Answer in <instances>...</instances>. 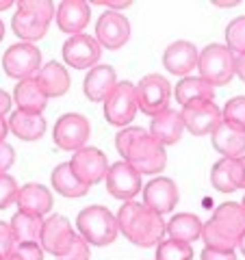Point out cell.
Here are the masks:
<instances>
[{
	"instance_id": "obj_39",
	"label": "cell",
	"mask_w": 245,
	"mask_h": 260,
	"mask_svg": "<svg viewBox=\"0 0 245 260\" xmlns=\"http://www.w3.org/2000/svg\"><path fill=\"white\" fill-rule=\"evenodd\" d=\"M13 247H15V237H13L11 225L0 221V260L9 256L13 251Z\"/></svg>"
},
{
	"instance_id": "obj_6",
	"label": "cell",
	"mask_w": 245,
	"mask_h": 260,
	"mask_svg": "<svg viewBox=\"0 0 245 260\" xmlns=\"http://www.w3.org/2000/svg\"><path fill=\"white\" fill-rule=\"evenodd\" d=\"M135 95H137V107L143 115H159L165 109H169L171 100V85L167 78L161 74H148L143 76L135 85Z\"/></svg>"
},
{
	"instance_id": "obj_43",
	"label": "cell",
	"mask_w": 245,
	"mask_h": 260,
	"mask_svg": "<svg viewBox=\"0 0 245 260\" xmlns=\"http://www.w3.org/2000/svg\"><path fill=\"white\" fill-rule=\"evenodd\" d=\"M234 74L245 83V54H236L234 56Z\"/></svg>"
},
{
	"instance_id": "obj_51",
	"label": "cell",
	"mask_w": 245,
	"mask_h": 260,
	"mask_svg": "<svg viewBox=\"0 0 245 260\" xmlns=\"http://www.w3.org/2000/svg\"><path fill=\"white\" fill-rule=\"evenodd\" d=\"M3 260H20V258H18V256H15V254H13V251H11V254H9V256H7V258H3Z\"/></svg>"
},
{
	"instance_id": "obj_21",
	"label": "cell",
	"mask_w": 245,
	"mask_h": 260,
	"mask_svg": "<svg viewBox=\"0 0 245 260\" xmlns=\"http://www.w3.org/2000/svg\"><path fill=\"white\" fill-rule=\"evenodd\" d=\"M35 80L46 98H61L68 93L72 87L70 72L65 70V65L59 61H48L46 65H42V70L37 72Z\"/></svg>"
},
{
	"instance_id": "obj_34",
	"label": "cell",
	"mask_w": 245,
	"mask_h": 260,
	"mask_svg": "<svg viewBox=\"0 0 245 260\" xmlns=\"http://www.w3.org/2000/svg\"><path fill=\"white\" fill-rule=\"evenodd\" d=\"M222 119L236 128H241L245 133V95H236L226 102V107L222 111Z\"/></svg>"
},
{
	"instance_id": "obj_32",
	"label": "cell",
	"mask_w": 245,
	"mask_h": 260,
	"mask_svg": "<svg viewBox=\"0 0 245 260\" xmlns=\"http://www.w3.org/2000/svg\"><path fill=\"white\" fill-rule=\"evenodd\" d=\"M154 254H157V260H193V249L189 243L174 239H163Z\"/></svg>"
},
{
	"instance_id": "obj_52",
	"label": "cell",
	"mask_w": 245,
	"mask_h": 260,
	"mask_svg": "<svg viewBox=\"0 0 245 260\" xmlns=\"http://www.w3.org/2000/svg\"><path fill=\"white\" fill-rule=\"evenodd\" d=\"M241 206H243V210H245V195H243V202H241Z\"/></svg>"
},
{
	"instance_id": "obj_26",
	"label": "cell",
	"mask_w": 245,
	"mask_h": 260,
	"mask_svg": "<svg viewBox=\"0 0 245 260\" xmlns=\"http://www.w3.org/2000/svg\"><path fill=\"white\" fill-rule=\"evenodd\" d=\"M202 219L193 213H178L165 223V234L174 241L191 243L202 239Z\"/></svg>"
},
{
	"instance_id": "obj_5",
	"label": "cell",
	"mask_w": 245,
	"mask_h": 260,
	"mask_svg": "<svg viewBox=\"0 0 245 260\" xmlns=\"http://www.w3.org/2000/svg\"><path fill=\"white\" fill-rule=\"evenodd\" d=\"M200 78L206 80L210 87L228 85L234 76V54L228 50L226 44H208L198 56Z\"/></svg>"
},
{
	"instance_id": "obj_33",
	"label": "cell",
	"mask_w": 245,
	"mask_h": 260,
	"mask_svg": "<svg viewBox=\"0 0 245 260\" xmlns=\"http://www.w3.org/2000/svg\"><path fill=\"white\" fill-rule=\"evenodd\" d=\"M226 48L234 56L236 54H245V15L234 18L226 26Z\"/></svg>"
},
{
	"instance_id": "obj_38",
	"label": "cell",
	"mask_w": 245,
	"mask_h": 260,
	"mask_svg": "<svg viewBox=\"0 0 245 260\" xmlns=\"http://www.w3.org/2000/svg\"><path fill=\"white\" fill-rule=\"evenodd\" d=\"M13 254L20 260H44V249L39 243H15Z\"/></svg>"
},
{
	"instance_id": "obj_25",
	"label": "cell",
	"mask_w": 245,
	"mask_h": 260,
	"mask_svg": "<svg viewBox=\"0 0 245 260\" xmlns=\"http://www.w3.org/2000/svg\"><path fill=\"white\" fill-rule=\"evenodd\" d=\"M9 133H13L20 141H37L46 135V117L39 113L15 111L9 117Z\"/></svg>"
},
{
	"instance_id": "obj_20",
	"label": "cell",
	"mask_w": 245,
	"mask_h": 260,
	"mask_svg": "<svg viewBox=\"0 0 245 260\" xmlns=\"http://www.w3.org/2000/svg\"><path fill=\"white\" fill-rule=\"evenodd\" d=\"M15 204H18V210H22V213L44 217L52 210L54 200H52V191L48 189V186L39 184V182H28V184L20 186Z\"/></svg>"
},
{
	"instance_id": "obj_15",
	"label": "cell",
	"mask_w": 245,
	"mask_h": 260,
	"mask_svg": "<svg viewBox=\"0 0 245 260\" xmlns=\"http://www.w3.org/2000/svg\"><path fill=\"white\" fill-rule=\"evenodd\" d=\"M63 61L74 70H91L98 65L102 56V48L96 42V37H89L85 32L80 35L70 37L68 42L63 44Z\"/></svg>"
},
{
	"instance_id": "obj_1",
	"label": "cell",
	"mask_w": 245,
	"mask_h": 260,
	"mask_svg": "<svg viewBox=\"0 0 245 260\" xmlns=\"http://www.w3.org/2000/svg\"><path fill=\"white\" fill-rule=\"evenodd\" d=\"M115 150L124 162L135 167L141 176L161 174L167 165L165 148L154 139L148 130L139 126H126L115 135Z\"/></svg>"
},
{
	"instance_id": "obj_30",
	"label": "cell",
	"mask_w": 245,
	"mask_h": 260,
	"mask_svg": "<svg viewBox=\"0 0 245 260\" xmlns=\"http://www.w3.org/2000/svg\"><path fill=\"white\" fill-rule=\"evenodd\" d=\"M48 26H50V24L37 20L35 15L28 13L26 9H22V7H18V11H15L13 20H11L13 32L22 39L24 44H35V42H39L42 37H46Z\"/></svg>"
},
{
	"instance_id": "obj_27",
	"label": "cell",
	"mask_w": 245,
	"mask_h": 260,
	"mask_svg": "<svg viewBox=\"0 0 245 260\" xmlns=\"http://www.w3.org/2000/svg\"><path fill=\"white\" fill-rule=\"evenodd\" d=\"M13 100H15V104H18V111L39 113V115H42L44 109L48 107V98L44 95L42 89H39L35 76L26 78V80H20V83H15Z\"/></svg>"
},
{
	"instance_id": "obj_13",
	"label": "cell",
	"mask_w": 245,
	"mask_h": 260,
	"mask_svg": "<svg viewBox=\"0 0 245 260\" xmlns=\"http://www.w3.org/2000/svg\"><path fill=\"white\" fill-rule=\"evenodd\" d=\"M130 39V22L119 11H104L96 22V42L107 50H119Z\"/></svg>"
},
{
	"instance_id": "obj_7",
	"label": "cell",
	"mask_w": 245,
	"mask_h": 260,
	"mask_svg": "<svg viewBox=\"0 0 245 260\" xmlns=\"http://www.w3.org/2000/svg\"><path fill=\"white\" fill-rule=\"evenodd\" d=\"M3 70L9 78L26 80L42 70V50L35 44H13L3 54Z\"/></svg>"
},
{
	"instance_id": "obj_3",
	"label": "cell",
	"mask_w": 245,
	"mask_h": 260,
	"mask_svg": "<svg viewBox=\"0 0 245 260\" xmlns=\"http://www.w3.org/2000/svg\"><path fill=\"white\" fill-rule=\"evenodd\" d=\"M245 230V210L236 202H224L215 208L213 217L202 225V241L210 249L234 251Z\"/></svg>"
},
{
	"instance_id": "obj_24",
	"label": "cell",
	"mask_w": 245,
	"mask_h": 260,
	"mask_svg": "<svg viewBox=\"0 0 245 260\" xmlns=\"http://www.w3.org/2000/svg\"><path fill=\"white\" fill-rule=\"evenodd\" d=\"M210 184L219 193H234L243 184V169L239 158H219L210 169Z\"/></svg>"
},
{
	"instance_id": "obj_45",
	"label": "cell",
	"mask_w": 245,
	"mask_h": 260,
	"mask_svg": "<svg viewBox=\"0 0 245 260\" xmlns=\"http://www.w3.org/2000/svg\"><path fill=\"white\" fill-rule=\"evenodd\" d=\"M7 135H9V124H7V119H0V143L7 139Z\"/></svg>"
},
{
	"instance_id": "obj_18",
	"label": "cell",
	"mask_w": 245,
	"mask_h": 260,
	"mask_svg": "<svg viewBox=\"0 0 245 260\" xmlns=\"http://www.w3.org/2000/svg\"><path fill=\"white\" fill-rule=\"evenodd\" d=\"M198 48L195 44L187 42V39H178V42L169 44L163 52V65L169 74L174 76H189L193 68H198Z\"/></svg>"
},
{
	"instance_id": "obj_42",
	"label": "cell",
	"mask_w": 245,
	"mask_h": 260,
	"mask_svg": "<svg viewBox=\"0 0 245 260\" xmlns=\"http://www.w3.org/2000/svg\"><path fill=\"white\" fill-rule=\"evenodd\" d=\"M9 109H11V95L5 89H0V119H5V113H9Z\"/></svg>"
},
{
	"instance_id": "obj_10",
	"label": "cell",
	"mask_w": 245,
	"mask_h": 260,
	"mask_svg": "<svg viewBox=\"0 0 245 260\" xmlns=\"http://www.w3.org/2000/svg\"><path fill=\"white\" fill-rule=\"evenodd\" d=\"M72 165V172L76 174V178L83 184L91 186V184H98L107 178V172H109V158L100 148H80L78 152H74V156L70 160Z\"/></svg>"
},
{
	"instance_id": "obj_31",
	"label": "cell",
	"mask_w": 245,
	"mask_h": 260,
	"mask_svg": "<svg viewBox=\"0 0 245 260\" xmlns=\"http://www.w3.org/2000/svg\"><path fill=\"white\" fill-rule=\"evenodd\" d=\"M9 225L13 230L15 243H39V234H42V228H44V217L18 210L11 217Z\"/></svg>"
},
{
	"instance_id": "obj_46",
	"label": "cell",
	"mask_w": 245,
	"mask_h": 260,
	"mask_svg": "<svg viewBox=\"0 0 245 260\" xmlns=\"http://www.w3.org/2000/svg\"><path fill=\"white\" fill-rule=\"evenodd\" d=\"M236 249L241 251V254L245 256V230H243V234H241V239H239V243H236Z\"/></svg>"
},
{
	"instance_id": "obj_19",
	"label": "cell",
	"mask_w": 245,
	"mask_h": 260,
	"mask_svg": "<svg viewBox=\"0 0 245 260\" xmlns=\"http://www.w3.org/2000/svg\"><path fill=\"white\" fill-rule=\"evenodd\" d=\"M117 85V74L113 65H100L91 68L87 72V76L83 80V91L87 95V100L91 102H104L111 95V91Z\"/></svg>"
},
{
	"instance_id": "obj_36",
	"label": "cell",
	"mask_w": 245,
	"mask_h": 260,
	"mask_svg": "<svg viewBox=\"0 0 245 260\" xmlns=\"http://www.w3.org/2000/svg\"><path fill=\"white\" fill-rule=\"evenodd\" d=\"M18 191L20 189H18L15 178H11L9 174H0V210H5L11 204H15Z\"/></svg>"
},
{
	"instance_id": "obj_16",
	"label": "cell",
	"mask_w": 245,
	"mask_h": 260,
	"mask_svg": "<svg viewBox=\"0 0 245 260\" xmlns=\"http://www.w3.org/2000/svg\"><path fill=\"white\" fill-rule=\"evenodd\" d=\"M178 200H180V191H178V186L171 178L157 176L143 186V204L161 217L171 213L176 208Z\"/></svg>"
},
{
	"instance_id": "obj_47",
	"label": "cell",
	"mask_w": 245,
	"mask_h": 260,
	"mask_svg": "<svg viewBox=\"0 0 245 260\" xmlns=\"http://www.w3.org/2000/svg\"><path fill=\"white\" fill-rule=\"evenodd\" d=\"M239 162H241V169H243V184H241V189H245V156H241Z\"/></svg>"
},
{
	"instance_id": "obj_49",
	"label": "cell",
	"mask_w": 245,
	"mask_h": 260,
	"mask_svg": "<svg viewBox=\"0 0 245 260\" xmlns=\"http://www.w3.org/2000/svg\"><path fill=\"white\" fill-rule=\"evenodd\" d=\"M217 7H236V5H239V3H236V0H234V3H215Z\"/></svg>"
},
{
	"instance_id": "obj_17",
	"label": "cell",
	"mask_w": 245,
	"mask_h": 260,
	"mask_svg": "<svg viewBox=\"0 0 245 260\" xmlns=\"http://www.w3.org/2000/svg\"><path fill=\"white\" fill-rule=\"evenodd\" d=\"M56 26L63 32H68L70 37L80 35L89 20H91V5L85 3V0H63V3L56 7Z\"/></svg>"
},
{
	"instance_id": "obj_29",
	"label": "cell",
	"mask_w": 245,
	"mask_h": 260,
	"mask_svg": "<svg viewBox=\"0 0 245 260\" xmlns=\"http://www.w3.org/2000/svg\"><path fill=\"white\" fill-rule=\"evenodd\" d=\"M174 95L180 107H187V104H191V102L213 100L215 89L210 87L206 80H202L200 76H185V78H180V83L176 85Z\"/></svg>"
},
{
	"instance_id": "obj_11",
	"label": "cell",
	"mask_w": 245,
	"mask_h": 260,
	"mask_svg": "<svg viewBox=\"0 0 245 260\" xmlns=\"http://www.w3.org/2000/svg\"><path fill=\"white\" fill-rule=\"evenodd\" d=\"M180 117L185 130H189L195 137H204V135H213V130L222 124V109L213 100L191 102L182 107Z\"/></svg>"
},
{
	"instance_id": "obj_22",
	"label": "cell",
	"mask_w": 245,
	"mask_h": 260,
	"mask_svg": "<svg viewBox=\"0 0 245 260\" xmlns=\"http://www.w3.org/2000/svg\"><path fill=\"white\" fill-rule=\"evenodd\" d=\"M148 133L157 139L163 148L165 145H174L180 141V137L185 133V124H182V117H180V111H174V109H165L159 115H154L150 121V130Z\"/></svg>"
},
{
	"instance_id": "obj_48",
	"label": "cell",
	"mask_w": 245,
	"mask_h": 260,
	"mask_svg": "<svg viewBox=\"0 0 245 260\" xmlns=\"http://www.w3.org/2000/svg\"><path fill=\"white\" fill-rule=\"evenodd\" d=\"M9 7H13V3H11V0H3V3H0V11L9 9Z\"/></svg>"
},
{
	"instance_id": "obj_40",
	"label": "cell",
	"mask_w": 245,
	"mask_h": 260,
	"mask_svg": "<svg viewBox=\"0 0 245 260\" xmlns=\"http://www.w3.org/2000/svg\"><path fill=\"white\" fill-rule=\"evenodd\" d=\"M15 162V150L7 141L0 143V174H7Z\"/></svg>"
},
{
	"instance_id": "obj_41",
	"label": "cell",
	"mask_w": 245,
	"mask_h": 260,
	"mask_svg": "<svg viewBox=\"0 0 245 260\" xmlns=\"http://www.w3.org/2000/svg\"><path fill=\"white\" fill-rule=\"evenodd\" d=\"M200 260H236L234 251H228V249H210V247H204Z\"/></svg>"
},
{
	"instance_id": "obj_2",
	"label": "cell",
	"mask_w": 245,
	"mask_h": 260,
	"mask_svg": "<svg viewBox=\"0 0 245 260\" xmlns=\"http://www.w3.org/2000/svg\"><path fill=\"white\" fill-rule=\"evenodd\" d=\"M117 230L137 247H157L165 237L163 217L150 210L143 202H124L117 210Z\"/></svg>"
},
{
	"instance_id": "obj_8",
	"label": "cell",
	"mask_w": 245,
	"mask_h": 260,
	"mask_svg": "<svg viewBox=\"0 0 245 260\" xmlns=\"http://www.w3.org/2000/svg\"><path fill=\"white\" fill-rule=\"evenodd\" d=\"M102 104H104V119L115 128H126L139 113L135 83H130V80L117 83L111 95Z\"/></svg>"
},
{
	"instance_id": "obj_44",
	"label": "cell",
	"mask_w": 245,
	"mask_h": 260,
	"mask_svg": "<svg viewBox=\"0 0 245 260\" xmlns=\"http://www.w3.org/2000/svg\"><path fill=\"white\" fill-rule=\"evenodd\" d=\"M98 5H102V7H111V9L117 13V9H126V7H130L133 3H130V0H124V3H113V0H100Z\"/></svg>"
},
{
	"instance_id": "obj_9",
	"label": "cell",
	"mask_w": 245,
	"mask_h": 260,
	"mask_svg": "<svg viewBox=\"0 0 245 260\" xmlns=\"http://www.w3.org/2000/svg\"><path fill=\"white\" fill-rule=\"evenodd\" d=\"M89 137H91V124L80 113H65L52 128L54 145L63 152H78L87 145Z\"/></svg>"
},
{
	"instance_id": "obj_12",
	"label": "cell",
	"mask_w": 245,
	"mask_h": 260,
	"mask_svg": "<svg viewBox=\"0 0 245 260\" xmlns=\"http://www.w3.org/2000/svg\"><path fill=\"white\" fill-rule=\"evenodd\" d=\"M76 237L78 234L74 232L70 219H65L63 215H52L44 219V228H42V234H39V245H42L44 251L59 258L72 247Z\"/></svg>"
},
{
	"instance_id": "obj_50",
	"label": "cell",
	"mask_w": 245,
	"mask_h": 260,
	"mask_svg": "<svg viewBox=\"0 0 245 260\" xmlns=\"http://www.w3.org/2000/svg\"><path fill=\"white\" fill-rule=\"evenodd\" d=\"M5 39V24H3V20H0V42Z\"/></svg>"
},
{
	"instance_id": "obj_23",
	"label": "cell",
	"mask_w": 245,
	"mask_h": 260,
	"mask_svg": "<svg viewBox=\"0 0 245 260\" xmlns=\"http://www.w3.org/2000/svg\"><path fill=\"white\" fill-rule=\"evenodd\" d=\"M213 148L222 154V158H241L245 156V133L241 128H236L232 124L222 119L213 135H210Z\"/></svg>"
},
{
	"instance_id": "obj_14",
	"label": "cell",
	"mask_w": 245,
	"mask_h": 260,
	"mask_svg": "<svg viewBox=\"0 0 245 260\" xmlns=\"http://www.w3.org/2000/svg\"><path fill=\"white\" fill-rule=\"evenodd\" d=\"M107 191L113 195L115 200H124V202H130L135 200L139 191H141V174L137 172L135 167H130L128 162L124 160H117L109 165V172H107Z\"/></svg>"
},
{
	"instance_id": "obj_35",
	"label": "cell",
	"mask_w": 245,
	"mask_h": 260,
	"mask_svg": "<svg viewBox=\"0 0 245 260\" xmlns=\"http://www.w3.org/2000/svg\"><path fill=\"white\" fill-rule=\"evenodd\" d=\"M18 7H22V9H26L28 13H33L37 20H42L46 24H50L54 13H56V7L52 0H20Z\"/></svg>"
},
{
	"instance_id": "obj_4",
	"label": "cell",
	"mask_w": 245,
	"mask_h": 260,
	"mask_svg": "<svg viewBox=\"0 0 245 260\" xmlns=\"http://www.w3.org/2000/svg\"><path fill=\"white\" fill-rule=\"evenodd\" d=\"M76 228L80 237L89 245H96V247H107L119 237L115 215L107 206H100V204H91L80 210L76 217Z\"/></svg>"
},
{
	"instance_id": "obj_37",
	"label": "cell",
	"mask_w": 245,
	"mask_h": 260,
	"mask_svg": "<svg viewBox=\"0 0 245 260\" xmlns=\"http://www.w3.org/2000/svg\"><path fill=\"white\" fill-rule=\"evenodd\" d=\"M89 258H91V245H89V243L78 234L76 241L72 243V247L56 260H89Z\"/></svg>"
},
{
	"instance_id": "obj_28",
	"label": "cell",
	"mask_w": 245,
	"mask_h": 260,
	"mask_svg": "<svg viewBox=\"0 0 245 260\" xmlns=\"http://www.w3.org/2000/svg\"><path fill=\"white\" fill-rule=\"evenodd\" d=\"M50 182H52V189H54L56 193L63 195V198H70V200L83 198V195L89 193V186L78 180L76 174L72 172V165H70V162H59V165L52 169Z\"/></svg>"
}]
</instances>
